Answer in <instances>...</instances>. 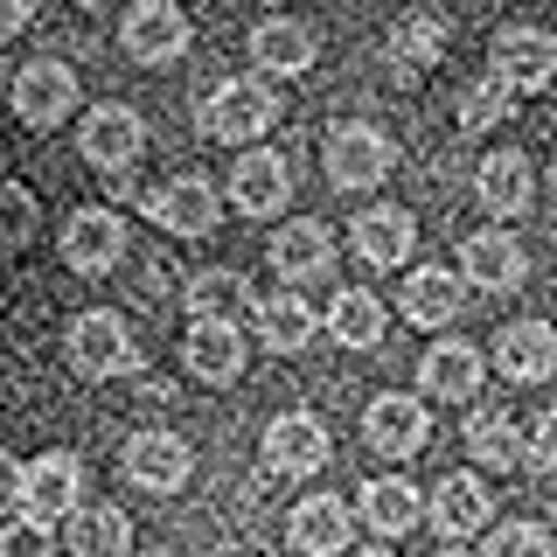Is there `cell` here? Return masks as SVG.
<instances>
[{"instance_id":"cell-1","label":"cell","mask_w":557,"mask_h":557,"mask_svg":"<svg viewBox=\"0 0 557 557\" xmlns=\"http://www.w3.org/2000/svg\"><path fill=\"white\" fill-rule=\"evenodd\" d=\"M278 126V91L258 77H223L209 84L196 104V133L216 139V147H244V139H265Z\"/></svg>"},{"instance_id":"cell-2","label":"cell","mask_w":557,"mask_h":557,"mask_svg":"<svg viewBox=\"0 0 557 557\" xmlns=\"http://www.w3.org/2000/svg\"><path fill=\"white\" fill-rule=\"evenodd\" d=\"M84 509V460L70 446H49V453H35L28 460V474H22V516L35 522H70Z\"/></svg>"},{"instance_id":"cell-3","label":"cell","mask_w":557,"mask_h":557,"mask_svg":"<svg viewBox=\"0 0 557 557\" xmlns=\"http://www.w3.org/2000/svg\"><path fill=\"white\" fill-rule=\"evenodd\" d=\"M63 356H70V370H77V376L104 383V376H126L133 362H139V348H133L126 321H119L112 307H91V313H77V321H70Z\"/></svg>"},{"instance_id":"cell-4","label":"cell","mask_w":557,"mask_h":557,"mask_svg":"<svg viewBox=\"0 0 557 557\" xmlns=\"http://www.w3.org/2000/svg\"><path fill=\"white\" fill-rule=\"evenodd\" d=\"M321 168H327V182L335 188H376L383 174L397 168V147L383 139L376 126H362V119H348V126L327 133V147H321Z\"/></svg>"},{"instance_id":"cell-5","label":"cell","mask_w":557,"mask_h":557,"mask_svg":"<svg viewBox=\"0 0 557 557\" xmlns=\"http://www.w3.org/2000/svg\"><path fill=\"white\" fill-rule=\"evenodd\" d=\"M327 453H335V440H327V425L313 411H278L265 425V474L307 481V474L327 467Z\"/></svg>"},{"instance_id":"cell-6","label":"cell","mask_w":557,"mask_h":557,"mask_svg":"<svg viewBox=\"0 0 557 557\" xmlns=\"http://www.w3.org/2000/svg\"><path fill=\"white\" fill-rule=\"evenodd\" d=\"M487 77H502L509 91H544L557 77V35L544 28H502L487 42Z\"/></svg>"},{"instance_id":"cell-7","label":"cell","mask_w":557,"mask_h":557,"mask_svg":"<svg viewBox=\"0 0 557 557\" xmlns=\"http://www.w3.org/2000/svg\"><path fill=\"white\" fill-rule=\"evenodd\" d=\"M14 112H22V126H35V133L63 126V119L77 112V70L57 63V57H35L22 77H14Z\"/></svg>"},{"instance_id":"cell-8","label":"cell","mask_w":557,"mask_h":557,"mask_svg":"<svg viewBox=\"0 0 557 557\" xmlns=\"http://www.w3.org/2000/svg\"><path fill=\"white\" fill-rule=\"evenodd\" d=\"M147 216L161 223L168 237H209L216 216H223V202H216V188H209L202 174H174V182L147 188Z\"/></svg>"},{"instance_id":"cell-9","label":"cell","mask_w":557,"mask_h":557,"mask_svg":"<svg viewBox=\"0 0 557 557\" xmlns=\"http://www.w3.org/2000/svg\"><path fill=\"white\" fill-rule=\"evenodd\" d=\"M119 258H126V216H119V209H77V216L63 223V265L70 272L98 278V272H112Z\"/></svg>"},{"instance_id":"cell-10","label":"cell","mask_w":557,"mask_h":557,"mask_svg":"<svg viewBox=\"0 0 557 557\" xmlns=\"http://www.w3.org/2000/svg\"><path fill=\"white\" fill-rule=\"evenodd\" d=\"M77 147H84V161H91V168L126 174V168L139 161V147H147V119H139L133 104H98V112L84 119Z\"/></svg>"},{"instance_id":"cell-11","label":"cell","mask_w":557,"mask_h":557,"mask_svg":"<svg viewBox=\"0 0 557 557\" xmlns=\"http://www.w3.org/2000/svg\"><path fill=\"white\" fill-rule=\"evenodd\" d=\"M196 474V453L188 440H174V432H133L126 440V481L147 487V495H174V487H188Z\"/></svg>"},{"instance_id":"cell-12","label":"cell","mask_w":557,"mask_h":557,"mask_svg":"<svg viewBox=\"0 0 557 557\" xmlns=\"http://www.w3.org/2000/svg\"><path fill=\"white\" fill-rule=\"evenodd\" d=\"M119 42H126L133 63H174V57H188V14L174 0H139L126 14V28H119Z\"/></svg>"},{"instance_id":"cell-13","label":"cell","mask_w":557,"mask_h":557,"mask_svg":"<svg viewBox=\"0 0 557 557\" xmlns=\"http://www.w3.org/2000/svg\"><path fill=\"white\" fill-rule=\"evenodd\" d=\"M460 278L481 293H516L530 278V251L509 237V231H474L460 244Z\"/></svg>"},{"instance_id":"cell-14","label":"cell","mask_w":557,"mask_h":557,"mask_svg":"<svg viewBox=\"0 0 557 557\" xmlns=\"http://www.w3.org/2000/svg\"><path fill=\"white\" fill-rule=\"evenodd\" d=\"M265 258H272L278 278L307 286V278H327V272H335V237H327V223L293 216V223H278V237L265 244Z\"/></svg>"},{"instance_id":"cell-15","label":"cell","mask_w":557,"mask_h":557,"mask_svg":"<svg viewBox=\"0 0 557 557\" xmlns=\"http://www.w3.org/2000/svg\"><path fill=\"white\" fill-rule=\"evenodd\" d=\"M231 202L244 209V216H258V223L278 216V209L293 202V161L286 153H265V147L244 153V161L231 168Z\"/></svg>"},{"instance_id":"cell-16","label":"cell","mask_w":557,"mask_h":557,"mask_svg":"<svg viewBox=\"0 0 557 557\" xmlns=\"http://www.w3.org/2000/svg\"><path fill=\"white\" fill-rule=\"evenodd\" d=\"M362 432H370V446L383 453V460H411V453H425V440H432L425 405L405 397V391H383L370 405V418H362Z\"/></svg>"},{"instance_id":"cell-17","label":"cell","mask_w":557,"mask_h":557,"mask_svg":"<svg viewBox=\"0 0 557 557\" xmlns=\"http://www.w3.org/2000/svg\"><path fill=\"white\" fill-rule=\"evenodd\" d=\"M313 57H321V42H313V28L293 22V14H272V22L251 28V63L265 70V77H307Z\"/></svg>"},{"instance_id":"cell-18","label":"cell","mask_w":557,"mask_h":557,"mask_svg":"<svg viewBox=\"0 0 557 557\" xmlns=\"http://www.w3.org/2000/svg\"><path fill=\"white\" fill-rule=\"evenodd\" d=\"M356 258L362 265H376V272H391V265H405L411 258V244H418V223H411V209H397V202H376V209H362L356 216Z\"/></svg>"},{"instance_id":"cell-19","label":"cell","mask_w":557,"mask_h":557,"mask_svg":"<svg viewBox=\"0 0 557 557\" xmlns=\"http://www.w3.org/2000/svg\"><path fill=\"white\" fill-rule=\"evenodd\" d=\"M460 307H467V278L446 272V265H418L405 278V293H397V313H405L411 327H446Z\"/></svg>"},{"instance_id":"cell-20","label":"cell","mask_w":557,"mask_h":557,"mask_svg":"<svg viewBox=\"0 0 557 557\" xmlns=\"http://www.w3.org/2000/svg\"><path fill=\"white\" fill-rule=\"evenodd\" d=\"M474 196H481V209H495V216L509 223V216H522V209H530L536 174H530V161H522L516 147H495V153L474 168Z\"/></svg>"},{"instance_id":"cell-21","label":"cell","mask_w":557,"mask_h":557,"mask_svg":"<svg viewBox=\"0 0 557 557\" xmlns=\"http://www.w3.org/2000/svg\"><path fill=\"white\" fill-rule=\"evenodd\" d=\"M348 530H356V516H348V502H335V495H307L286 522V536H293L300 557H342Z\"/></svg>"},{"instance_id":"cell-22","label":"cell","mask_w":557,"mask_h":557,"mask_svg":"<svg viewBox=\"0 0 557 557\" xmlns=\"http://www.w3.org/2000/svg\"><path fill=\"white\" fill-rule=\"evenodd\" d=\"M495 370L509 383H544L557 370V335L544 321H509L495 335Z\"/></svg>"},{"instance_id":"cell-23","label":"cell","mask_w":557,"mask_h":557,"mask_svg":"<svg viewBox=\"0 0 557 557\" xmlns=\"http://www.w3.org/2000/svg\"><path fill=\"white\" fill-rule=\"evenodd\" d=\"M327 327V313L307 300V293H272V300H258V335H265L272 356H300V348Z\"/></svg>"},{"instance_id":"cell-24","label":"cell","mask_w":557,"mask_h":557,"mask_svg":"<svg viewBox=\"0 0 557 557\" xmlns=\"http://www.w3.org/2000/svg\"><path fill=\"white\" fill-rule=\"evenodd\" d=\"M495 522V495H487V481L474 474H446L440 487H432V530L440 536H474Z\"/></svg>"},{"instance_id":"cell-25","label":"cell","mask_w":557,"mask_h":557,"mask_svg":"<svg viewBox=\"0 0 557 557\" xmlns=\"http://www.w3.org/2000/svg\"><path fill=\"white\" fill-rule=\"evenodd\" d=\"M481 376H487V362H481L474 342H440L418 362V383H425L432 397H446V405H467V397L481 391Z\"/></svg>"},{"instance_id":"cell-26","label":"cell","mask_w":557,"mask_h":557,"mask_svg":"<svg viewBox=\"0 0 557 557\" xmlns=\"http://www.w3.org/2000/svg\"><path fill=\"white\" fill-rule=\"evenodd\" d=\"M182 362L202 383H237L244 376V335H237V321H196V327H188V342H182Z\"/></svg>"},{"instance_id":"cell-27","label":"cell","mask_w":557,"mask_h":557,"mask_svg":"<svg viewBox=\"0 0 557 557\" xmlns=\"http://www.w3.org/2000/svg\"><path fill=\"white\" fill-rule=\"evenodd\" d=\"M446 42H453V35H446L440 14H411V22H397L391 28V77H405V84L425 77V70L446 57Z\"/></svg>"},{"instance_id":"cell-28","label":"cell","mask_w":557,"mask_h":557,"mask_svg":"<svg viewBox=\"0 0 557 557\" xmlns=\"http://www.w3.org/2000/svg\"><path fill=\"white\" fill-rule=\"evenodd\" d=\"M188 313H196V321H237V313H258L251 278H244V272H223V265L196 272V278H188Z\"/></svg>"},{"instance_id":"cell-29","label":"cell","mask_w":557,"mask_h":557,"mask_svg":"<svg viewBox=\"0 0 557 557\" xmlns=\"http://www.w3.org/2000/svg\"><path fill=\"white\" fill-rule=\"evenodd\" d=\"M70 557H126L133 544V516L126 509H112V502H98V509H77L70 516Z\"/></svg>"},{"instance_id":"cell-30","label":"cell","mask_w":557,"mask_h":557,"mask_svg":"<svg viewBox=\"0 0 557 557\" xmlns=\"http://www.w3.org/2000/svg\"><path fill=\"white\" fill-rule=\"evenodd\" d=\"M383 300L376 293H362V286H342L335 293V307H327V335H335L342 348H376L383 342Z\"/></svg>"},{"instance_id":"cell-31","label":"cell","mask_w":557,"mask_h":557,"mask_svg":"<svg viewBox=\"0 0 557 557\" xmlns=\"http://www.w3.org/2000/svg\"><path fill=\"white\" fill-rule=\"evenodd\" d=\"M467 453H474L481 467H509L522 460V440H516V418L502 411V405H474V418H467Z\"/></svg>"},{"instance_id":"cell-32","label":"cell","mask_w":557,"mask_h":557,"mask_svg":"<svg viewBox=\"0 0 557 557\" xmlns=\"http://www.w3.org/2000/svg\"><path fill=\"white\" fill-rule=\"evenodd\" d=\"M418 516H425V502H418L411 481H370L362 487V522H370L376 536H405Z\"/></svg>"},{"instance_id":"cell-33","label":"cell","mask_w":557,"mask_h":557,"mask_svg":"<svg viewBox=\"0 0 557 557\" xmlns=\"http://www.w3.org/2000/svg\"><path fill=\"white\" fill-rule=\"evenodd\" d=\"M509 104H516L509 84H502V77H481V84H467V91H460L453 119H460V133H495L502 119H509Z\"/></svg>"},{"instance_id":"cell-34","label":"cell","mask_w":557,"mask_h":557,"mask_svg":"<svg viewBox=\"0 0 557 557\" xmlns=\"http://www.w3.org/2000/svg\"><path fill=\"white\" fill-rule=\"evenodd\" d=\"M35 188L28 182H0V251H22L35 237Z\"/></svg>"},{"instance_id":"cell-35","label":"cell","mask_w":557,"mask_h":557,"mask_svg":"<svg viewBox=\"0 0 557 557\" xmlns=\"http://www.w3.org/2000/svg\"><path fill=\"white\" fill-rule=\"evenodd\" d=\"M487 557H557V550H550L544 522H502V530L487 536Z\"/></svg>"},{"instance_id":"cell-36","label":"cell","mask_w":557,"mask_h":557,"mask_svg":"<svg viewBox=\"0 0 557 557\" xmlns=\"http://www.w3.org/2000/svg\"><path fill=\"white\" fill-rule=\"evenodd\" d=\"M0 557H57V536H49V522H0Z\"/></svg>"},{"instance_id":"cell-37","label":"cell","mask_w":557,"mask_h":557,"mask_svg":"<svg viewBox=\"0 0 557 557\" xmlns=\"http://www.w3.org/2000/svg\"><path fill=\"white\" fill-rule=\"evenodd\" d=\"M522 460H530V474H557V411H536V418H530Z\"/></svg>"},{"instance_id":"cell-38","label":"cell","mask_w":557,"mask_h":557,"mask_svg":"<svg viewBox=\"0 0 557 557\" xmlns=\"http://www.w3.org/2000/svg\"><path fill=\"white\" fill-rule=\"evenodd\" d=\"M22 474L28 467L14 460V453H0V509H22Z\"/></svg>"},{"instance_id":"cell-39","label":"cell","mask_w":557,"mask_h":557,"mask_svg":"<svg viewBox=\"0 0 557 557\" xmlns=\"http://www.w3.org/2000/svg\"><path fill=\"white\" fill-rule=\"evenodd\" d=\"M35 22V0H0V42H8V35H22Z\"/></svg>"},{"instance_id":"cell-40","label":"cell","mask_w":557,"mask_h":557,"mask_svg":"<svg viewBox=\"0 0 557 557\" xmlns=\"http://www.w3.org/2000/svg\"><path fill=\"white\" fill-rule=\"evenodd\" d=\"M77 8H112V0H77Z\"/></svg>"},{"instance_id":"cell-41","label":"cell","mask_w":557,"mask_h":557,"mask_svg":"<svg viewBox=\"0 0 557 557\" xmlns=\"http://www.w3.org/2000/svg\"><path fill=\"white\" fill-rule=\"evenodd\" d=\"M356 557H391V550H356Z\"/></svg>"},{"instance_id":"cell-42","label":"cell","mask_w":557,"mask_h":557,"mask_svg":"<svg viewBox=\"0 0 557 557\" xmlns=\"http://www.w3.org/2000/svg\"><path fill=\"white\" fill-rule=\"evenodd\" d=\"M432 557H467V550H432Z\"/></svg>"},{"instance_id":"cell-43","label":"cell","mask_w":557,"mask_h":557,"mask_svg":"<svg viewBox=\"0 0 557 557\" xmlns=\"http://www.w3.org/2000/svg\"><path fill=\"white\" fill-rule=\"evenodd\" d=\"M550 188H557V161H550Z\"/></svg>"},{"instance_id":"cell-44","label":"cell","mask_w":557,"mask_h":557,"mask_svg":"<svg viewBox=\"0 0 557 557\" xmlns=\"http://www.w3.org/2000/svg\"><path fill=\"white\" fill-rule=\"evenodd\" d=\"M147 557H174V550H147Z\"/></svg>"}]
</instances>
